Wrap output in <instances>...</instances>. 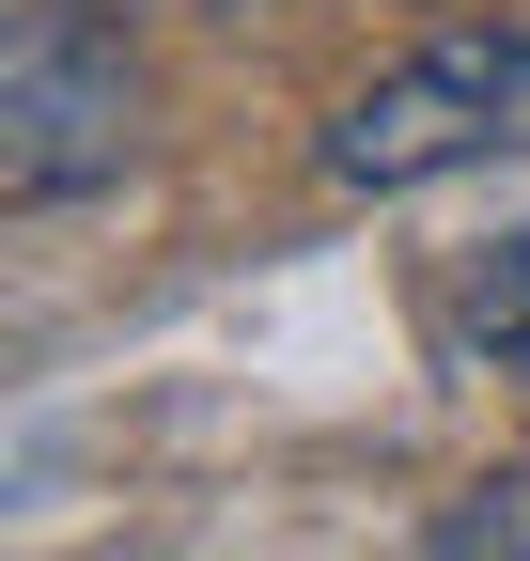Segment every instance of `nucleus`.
I'll return each instance as SVG.
<instances>
[{"label": "nucleus", "mask_w": 530, "mask_h": 561, "mask_svg": "<svg viewBox=\"0 0 530 561\" xmlns=\"http://www.w3.org/2000/svg\"><path fill=\"white\" fill-rule=\"evenodd\" d=\"M499 157H530V32L515 16L422 32L406 62H375L327 110V187H359V203H406V187L499 172Z\"/></svg>", "instance_id": "obj_1"}, {"label": "nucleus", "mask_w": 530, "mask_h": 561, "mask_svg": "<svg viewBox=\"0 0 530 561\" xmlns=\"http://www.w3.org/2000/svg\"><path fill=\"white\" fill-rule=\"evenodd\" d=\"M141 157V47L110 0H16L0 32V203H79Z\"/></svg>", "instance_id": "obj_2"}, {"label": "nucleus", "mask_w": 530, "mask_h": 561, "mask_svg": "<svg viewBox=\"0 0 530 561\" xmlns=\"http://www.w3.org/2000/svg\"><path fill=\"white\" fill-rule=\"evenodd\" d=\"M406 561H530V468H484L469 500H437L406 530Z\"/></svg>", "instance_id": "obj_3"}, {"label": "nucleus", "mask_w": 530, "mask_h": 561, "mask_svg": "<svg viewBox=\"0 0 530 561\" xmlns=\"http://www.w3.org/2000/svg\"><path fill=\"white\" fill-rule=\"evenodd\" d=\"M452 328L484 343L499 375H530V234H499L484 265H469V297H452Z\"/></svg>", "instance_id": "obj_4"}]
</instances>
